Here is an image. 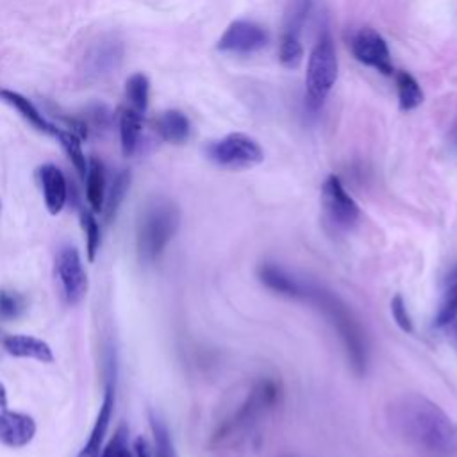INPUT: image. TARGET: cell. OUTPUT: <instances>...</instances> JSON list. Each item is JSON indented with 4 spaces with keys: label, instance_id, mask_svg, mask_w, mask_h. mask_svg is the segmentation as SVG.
<instances>
[{
    "label": "cell",
    "instance_id": "6da1fadb",
    "mask_svg": "<svg viewBox=\"0 0 457 457\" xmlns=\"http://www.w3.org/2000/svg\"><path fill=\"white\" fill-rule=\"evenodd\" d=\"M396 432L430 457H457V423L432 400L407 393L389 407Z\"/></svg>",
    "mask_w": 457,
    "mask_h": 457
},
{
    "label": "cell",
    "instance_id": "7a4b0ae2",
    "mask_svg": "<svg viewBox=\"0 0 457 457\" xmlns=\"http://www.w3.org/2000/svg\"><path fill=\"white\" fill-rule=\"evenodd\" d=\"M302 298L312 302L325 314L345 346L350 366L357 375H364L368 368V343L350 307L334 293L311 284H305Z\"/></svg>",
    "mask_w": 457,
    "mask_h": 457
},
{
    "label": "cell",
    "instance_id": "3957f363",
    "mask_svg": "<svg viewBox=\"0 0 457 457\" xmlns=\"http://www.w3.org/2000/svg\"><path fill=\"white\" fill-rule=\"evenodd\" d=\"M180 223L177 205L166 198L152 200L137 223V253L143 262H154L164 252Z\"/></svg>",
    "mask_w": 457,
    "mask_h": 457
},
{
    "label": "cell",
    "instance_id": "277c9868",
    "mask_svg": "<svg viewBox=\"0 0 457 457\" xmlns=\"http://www.w3.org/2000/svg\"><path fill=\"white\" fill-rule=\"evenodd\" d=\"M337 79V55L334 41L323 30L311 50L305 73V105L309 111H318L327 100Z\"/></svg>",
    "mask_w": 457,
    "mask_h": 457
},
{
    "label": "cell",
    "instance_id": "5b68a950",
    "mask_svg": "<svg viewBox=\"0 0 457 457\" xmlns=\"http://www.w3.org/2000/svg\"><path fill=\"white\" fill-rule=\"evenodd\" d=\"M205 155L211 162L227 170L253 168L264 159L261 145L243 132H232L221 139L211 141L205 146Z\"/></svg>",
    "mask_w": 457,
    "mask_h": 457
},
{
    "label": "cell",
    "instance_id": "8992f818",
    "mask_svg": "<svg viewBox=\"0 0 457 457\" xmlns=\"http://www.w3.org/2000/svg\"><path fill=\"white\" fill-rule=\"evenodd\" d=\"M55 277L61 284L64 300L70 305H77L87 293V275L84 271L79 250L64 245L55 255Z\"/></svg>",
    "mask_w": 457,
    "mask_h": 457
},
{
    "label": "cell",
    "instance_id": "52a82bcc",
    "mask_svg": "<svg viewBox=\"0 0 457 457\" xmlns=\"http://www.w3.org/2000/svg\"><path fill=\"white\" fill-rule=\"evenodd\" d=\"M270 41L268 30L252 20H236L220 36L216 48L225 54L248 55L262 50Z\"/></svg>",
    "mask_w": 457,
    "mask_h": 457
},
{
    "label": "cell",
    "instance_id": "ba28073f",
    "mask_svg": "<svg viewBox=\"0 0 457 457\" xmlns=\"http://www.w3.org/2000/svg\"><path fill=\"white\" fill-rule=\"evenodd\" d=\"M321 204L327 216L341 228H352L359 218L361 209L357 202L345 189L337 175H328L321 187Z\"/></svg>",
    "mask_w": 457,
    "mask_h": 457
},
{
    "label": "cell",
    "instance_id": "9c48e42d",
    "mask_svg": "<svg viewBox=\"0 0 457 457\" xmlns=\"http://www.w3.org/2000/svg\"><path fill=\"white\" fill-rule=\"evenodd\" d=\"M353 57L382 75H393L391 54L386 39L371 27L359 29L352 37Z\"/></svg>",
    "mask_w": 457,
    "mask_h": 457
},
{
    "label": "cell",
    "instance_id": "30bf717a",
    "mask_svg": "<svg viewBox=\"0 0 457 457\" xmlns=\"http://www.w3.org/2000/svg\"><path fill=\"white\" fill-rule=\"evenodd\" d=\"M36 434V423L29 414L14 412L5 405H0V443L11 448H21L32 441Z\"/></svg>",
    "mask_w": 457,
    "mask_h": 457
},
{
    "label": "cell",
    "instance_id": "8fae6325",
    "mask_svg": "<svg viewBox=\"0 0 457 457\" xmlns=\"http://www.w3.org/2000/svg\"><path fill=\"white\" fill-rule=\"evenodd\" d=\"M45 205L50 214H59L66 204L68 187L62 171L55 164H43L37 170Z\"/></svg>",
    "mask_w": 457,
    "mask_h": 457
},
{
    "label": "cell",
    "instance_id": "7c38bea8",
    "mask_svg": "<svg viewBox=\"0 0 457 457\" xmlns=\"http://www.w3.org/2000/svg\"><path fill=\"white\" fill-rule=\"evenodd\" d=\"M257 277L268 289H271L282 296H289V298L303 296L305 282L298 280L289 271H286L284 268H280L273 262H262L257 270Z\"/></svg>",
    "mask_w": 457,
    "mask_h": 457
},
{
    "label": "cell",
    "instance_id": "4fadbf2b",
    "mask_svg": "<svg viewBox=\"0 0 457 457\" xmlns=\"http://www.w3.org/2000/svg\"><path fill=\"white\" fill-rule=\"evenodd\" d=\"M7 353L14 357H25V359H36L39 362H52L54 353L48 343H45L39 337L27 336V334H12L4 337L2 341Z\"/></svg>",
    "mask_w": 457,
    "mask_h": 457
},
{
    "label": "cell",
    "instance_id": "5bb4252c",
    "mask_svg": "<svg viewBox=\"0 0 457 457\" xmlns=\"http://www.w3.org/2000/svg\"><path fill=\"white\" fill-rule=\"evenodd\" d=\"M154 127H155V132L161 136V139L173 145L184 143L191 134V123L187 116L177 109H168L161 112L155 118Z\"/></svg>",
    "mask_w": 457,
    "mask_h": 457
},
{
    "label": "cell",
    "instance_id": "9a60e30c",
    "mask_svg": "<svg viewBox=\"0 0 457 457\" xmlns=\"http://www.w3.org/2000/svg\"><path fill=\"white\" fill-rule=\"evenodd\" d=\"M112 407H114V393H112L111 387H107V391L104 395V402H102L98 416H96V421H95V425L91 428V434H89V437H87V441H86L79 457H95L100 452V445L104 441V436H105L109 421H111Z\"/></svg>",
    "mask_w": 457,
    "mask_h": 457
},
{
    "label": "cell",
    "instance_id": "2e32d148",
    "mask_svg": "<svg viewBox=\"0 0 457 457\" xmlns=\"http://www.w3.org/2000/svg\"><path fill=\"white\" fill-rule=\"evenodd\" d=\"M0 100L2 102H5V104H9L11 107H14L30 125H34L37 130H41V132H46V134H55V130H57V127L55 125H52V123H48L45 118H43V114L36 109V105L29 100V98H25L23 95H20V93H16V91H12V89H7V87H0Z\"/></svg>",
    "mask_w": 457,
    "mask_h": 457
},
{
    "label": "cell",
    "instance_id": "e0dca14e",
    "mask_svg": "<svg viewBox=\"0 0 457 457\" xmlns=\"http://www.w3.org/2000/svg\"><path fill=\"white\" fill-rule=\"evenodd\" d=\"M121 54H123V50H121V45L118 41H102V43H98L89 52V55L86 57L87 68H89L87 73H93L96 77L104 75V73H109L121 61Z\"/></svg>",
    "mask_w": 457,
    "mask_h": 457
},
{
    "label": "cell",
    "instance_id": "ac0fdd59",
    "mask_svg": "<svg viewBox=\"0 0 457 457\" xmlns=\"http://www.w3.org/2000/svg\"><path fill=\"white\" fill-rule=\"evenodd\" d=\"M143 114L130 107H123L120 111V139L123 155H132L137 148L139 136H141Z\"/></svg>",
    "mask_w": 457,
    "mask_h": 457
},
{
    "label": "cell",
    "instance_id": "d6986e66",
    "mask_svg": "<svg viewBox=\"0 0 457 457\" xmlns=\"http://www.w3.org/2000/svg\"><path fill=\"white\" fill-rule=\"evenodd\" d=\"M86 196L95 212L104 209L105 200V171L98 159H89L87 171H86Z\"/></svg>",
    "mask_w": 457,
    "mask_h": 457
},
{
    "label": "cell",
    "instance_id": "ffe728a7",
    "mask_svg": "<svg viewBox=\"0 0 457 457\" xmlns=\"http://www.w3.org/2000/svg\"><path fill=\"white\" fill-rule=\"evenodd\" d=\"M396 95L402 111H414L423 104V91L418 80L409 71H396Z\"/></svg>",
    "mask_w": 457,
    "mask_h": 457
},
{
    "label": "cell",
    "instance_id": "44dd1931",
    "mask_svg": "<svg viewBox=\"0 0 457 457\" xmlns=\"http://www.w3.org/2000/svg\"><path fill=\"white\" fill-rule=\"evenodd\" d=\"M148 95H150V82L143 73H134L125 82V96L129 107L145 114L148 107Z\"/></svg>",
    "mask_w": 457,
    "mask_h": 457
},
{
    "label": "cell",
    "instance_id": "7402d4cb",
    "mask_svg": "<svg viewBox=\"0 0 457 457\" xmlns=\"http://www.w3.org/2000/svg\"><path fill=\"white\" fill-rule=\"evenodd\" d=\"M129 186H130V173L127 170L118 171L111 187H109V193H105V200H104V209L102 211H104L107 221H111L116 216L118 207L123 202Z\"/></svg>",
    "mask_w": 457,
    "mask_h": 457
},
{
    "label": "cell",
    "instance_id": "603a6c76",
    "mask_svg": "<svg viewBox=\"0 0 457 457\" xmlns=\"http://www.w3.org/2000/svg\"><path fill=\"white\" fill-rule=\"evenodd\" d=\"M59 143L62 145L64 152L68 154L71 164L75 166V170L79 171L80 177H86V171H87V161L84 157V152H82V143H80V137L75 136L73 132L70 130H64V129H57L55 134H54Z\"/></svg>",
    "mask_w": 457,
    "mask_h": 457
},
{
    "label": "cell",
    "instance_id": "cb8c5ba5",
    "mask_svg": "<svg viewBox=\"0 0 457 457\" xmlns=\"http://www.w3.org/2000/svg\"><path fill=\"white\" fill-rule=\"evenodd\" d=\"M303 59V46L300 43V36L282 32L278 43V61L286 68H298Z\"/></svg>",
    "mask_w": 457,
    "mask_h": 457
},
{
    "label": "cell",
    "instance_id": "d4e9b609",
    "mask_svg": "<svg viewBox=\"0 0 457 457\" xmlns=\"http://www.w3.org/2000/svg\"><path fill=\"white\" fill-rule=\"evenodd\" d=\"M311 0H291L284 16V30L286 34L300 36V30L309 16Z\"/></svg>",
    "mask_w": 457,
    "mask_h": 457
},
{
    "label": "cell",
    "instance_id": "484cf974",
    "mask_svg": "<svg viewBox=\"0 0 457 457\" xmlns=\"http://www.w3.org/2000/svg\"><path fill=\"white\" fill-rule=\"evenodd\" d=\"M150 425H152V432H154L155 457H175V450H173V443H171L168 427L154 414L150 416Z\"/></svg>",
    "mask_w": 457,
    "mask_h": 457
},
{
    "label": "cell",
    "instance_id": "4316f807",
    "mask_svg": "<svg viewBox=\"0 0 457 457\" xmlns=\"http://www.w3.org/2000/svg\"><path fill=\"white\" fill-rule=\"evenodd\" d=\"M80 223H82L84 234H86L87 259L93 261L96 252H98V246H100V227H98L96 218L89 211H82L80 212Z\"/></svg>",
    "mask_w": 457,
    "mask_h": 457
},
{
    "label": "cell",
    "instance_id": "83f0119b",
    "mask_svg": "<svg viewBox=\"0 0 457 457\" xmlns=\"http://www.w3.org/2000/svg\"><path fill=\"white\" fill-rule=\"evenodd\" d=\"M457 316V280L446 289L439 309L436 312V325L437 327H445L450 321H453Z\"/></svg>",
    "mask_w": 457,
    "mask_h": 457
},
{
    "label": "cell",
    "instance_id": "f1b7e54d",
    "mask_svg": "<svg viewBox=\"0 0 457 457\" xmlns=\"http://www.w3.org/2000/svg\"><path fill=\"white\" fill-rule=\"evenodd\" d=\"M25 309V302L21 295L14 291L2 289L0 291V320H14Z\"/></svg>",
    "mask_w": 457,
    "mask_h": 457
},
{
    "label": "cell",
    "instance_id": "f546056e",
    "mask_svg": "<svg viewBox=\"0 0 457 457\" xmlns=\"http://www.w3.org/2000/svg\"><path fill=\"white\" fill-rule=\"evenodd\" d=\"M87 127V130H105L111 123V112L105 105L102 104H93L86 109V114H84V120H82Z\"/></svg>",
    "mask_w": 457,
    "mask_h": 457
},
{
    "label": "cell",
    "instance_id": "4dcf8cb0",
    "mask_svg": "<svg viewBox=\"0 0 457 457\" xmlns=\"http://www.w3.org/2000/svg\"><path fill=\"white\" fill-rule=\"evenodd\" d=\"M125 427H120L116 434L111 437L107 446L104 448L100 457H134L132 450L129 448V437H127Z\"/></svg>",
    "mask_w": 457,
    "mask_h": 457
},
{
    "label": "cell",
    "instance_id": "1f68e13d",
    "mask_svg": "<svg viewBox=\"0 0 457 457\" xmlns=\"http://www.w3.org/2000/svg\"><path fill=\"white\" fill-rule=\"evenodd\" d=\"M389 311H391V316L395 320V323L398 325L400 330H403L405 334H412L414 332V325H412V318L407 311V305L402 298V295H395L391 298V303H389Z\"/></svg>",
    "mask_w": 457,
    "mask_h": 457
},
{
    "label": "cell",
    "instance_id": "d6a6232c",
    "mask_svg": "<svg viewBox=\"0 0 457 457\" xmlns=\"http://www.w3.org/2000/svg\"><path fill=\"white\" fill-rule=\"evenodd\" d=\"M134 457H155L154 448L145 437H137L134 441Z\"/></svg>",
    "mask_w": 457,
    "mask_h": 457
},
{
    "label": "cell",
    "instance_id": "836d02e7",
    "mask_svg": "<svg viewBox=\"0 0 457 457\" xmlns=\"http://www.w3.org/2000/svg\"><path fill=\"white\" fill-rule=\"evenodd\" d=\"M453 141H455V143H457V127H455V129H453Z\"/></svg>",
    "mask_w": 457,
    "mask_h": 457
},
{
    "label": "cell",
    "instance_id": "e575fe53",
    "mask_svg": "<svg viewBox=\"0 0 457 457\" xmlns=\"http://www.w3.org/2000/svg\"><path fill=\"white\" fill-rule=\"evenodd\" d=\"M452 275H453V278L457 280V264H455V270H453V273H452Z\"/></svg>",
    "mask_w": 457,
    "mask_h": 457
},
{
    "label": "cell",
    "instance_id": "d590c367",
    "mask_svg": "<svg viewBox=\"0 0 457 457\" xmlns=\"http://www.w3.org/2000/svg\"><path fill=\"white\" fill-rule=\"evenodd\" d=\"M0 211H2V200H0Z\"/></svg>",
    "mask_w": 457,
    "mask_h": 457
}]
</instances>
